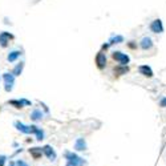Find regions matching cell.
I'll use <instances>...</instances> for the list:
<instances>
[{"instance_id": "6da1fadb", "label": "cell", "mask_w": 166, "mask_h": 166, "mask_svg": "<svg viewBox=\"0 0 166 166\" xmlns=\"http://www.w3.org/2000/svg\"><path fill=\"white\" fill-rule=\"evenodd\" d=\"M15 126L19 129L20 132H23V133H27V134H29V133H36V134H37V140H39V141H41L43 137H44L43 132L40 130V129H37L36 126H25V125H23L21 122H15Z\"/></svg>"}, {"instance_id": "7a4b0ae2", "label": "cell", "mask_w": 166, "mask_h": 166, "mask_svg": "<svg viewBox=\"0 0 166 166\" xmlns=\"http://www.w3.org/2000/svg\"><path fill=\"white\" fill-rule=\"evenodd\" d=\"M67 158H68V164L67 166H84L85 162L82 158H80L73 153H67Z\"/></svg>"}, {"instance_id": "3957f363", "label": "cell", "mask_w": 166, "mask_h": 166, "mask_svg": "<svg viewBox=\"0 0 166 166\" xmlns=\"http://www.w3.org/2000/svg\"><path fill=\"white\" fill-rule=\"evenodd\" d=\"M112 57H113V60L118 61L120 65H126L129 61H130V59H129L128 55L121 53V52H118V51H117V52H113V53H112Z\"/></svg>"}, {"instance_id": "277c9868", "label": "cell", "mask_w": 166, "mask_h": 166, "mask_svg": "<svg viewBox=\"0 0 166 166\" xmlns=\"http://www.w3.org/2000/svg\"><path fill=\"white\" fill-rule=\"evenodd\" d=\"M3 77H4V82H5V92H11L12 88H13L15 76L12 73H4Z\"/></svg>"}, {"instance_id": "5b68a950", "label": "cell", "mask_w": 166, "mask_h": 166, "mask_svg": "<svg viewBox=\"0 0 166 166\" xmlns=\"http://www.w3.org/2000/svg\"><path fill=\"white\" fill-rule=\"evenodd\" d=\"M96 64L100 69H104L106 67V56L102 53V52H98L96 55Z\"/></svg>"}, {"instance_id": "8992f818", "label": "cell", "mask_w": 166, "mask_h": 166, "mask_svg": "<svg viewBox=\"0 0 166 166\" xmlns=\"http://www.w3.org/2000/svg\"><path fill=\"white\" fill-rule=\"evenodd\" d=\"M150 29L153 31L154 33H162L164 32V25H162V21L159 19H156L150 24Z\"/></svg>"}, {"instance_id": "52a82bcc", "label": "cell", "mask_w": 166, "mask_h": 166, "mask_svg": "<svg viewBox=\"0 0 166 166\" xmlns=\"http://www.w3.org/2000/svg\"><path fill=\"white\" fill-rule=\"evenodd\" d=\"M11 39H13V36H12L10 32H1L0 33V45H1L3 48H5Z\"/></svg>"}, {"instance_id": "ba28073f", "label": "cell", "mask_w": 166, "mask_h": 166, "mask_svg": "<svg viewBox=\"0 0 166 166\" xmlns=\"http://www.w3.org/2000/svg\"><path fill=\"white\" fill-rule=\"evenodd\" d=\"M138 70H140L141 75L146 76V77H153V70H152V68H150V67H147V65H141L140 68H138Z\"/></svg>"}, {"instance_id": "9c48e42d", "label": "cell", "mask_w": 166, "mask_h": 166, "mask_svg": "<svg viewBox=\"0 0 166 166\" xmlns=\"http://www.w3.org/2000/svg\"><path fill=\"white\" fill-rule=\"evenodd\" d=\"M43 152H44V153H45V156H47L49 159H52V161H53V159L56 158V154H55V152L52 150V147H51V146H48V145H47V146H44V147H43Z\"/></svg>"}, {"instance_id": "30bf717a", "label": "cell", "mask_w": 166, "mask_h": 166, "mask_svg": "<svg viewBox=\"0 0 166 166\" xmlns=\"http://www.w3.org/2000/svg\"><path fill=\"white\" fill-rule=\"evenodd\" d=\"M10 104H11V105H13L15 108H23L24 104H25V105H31V102H29V101H27V100H20V101H17V100H11Z\"/></svg>"}, {"instance_id": "8fae6325", "label": "cell", "mask_w": 166, "mask_h": 166, "mask_svg": "<svg viewBox=\"0 0 166 166\" xmlns=\"http://www.w3.org/2000/svg\"><path fill=\"white\" fill-rule=\"evenodd\" d=\"M153 47V43H152V40H150L149 37H144L142 39V41H141V48L142 49H150Z\"/></svg>"}, {"instance_id": "7c38bea8", "label": "cell", "mask_w": 166, "mask_h": 166, "mask_svg": "<svg viewBox=\"0 0 166 166\" xmlns=\"http://www.w3.org/2000/svg\"><path fill=\"white\" fill-rule=\"evenodd\" d=\"M29 153L35 159H39L40 157H41V154H43L40 147H32V149H29Z\"/></svg>"}, {"instance_id": "4fadbf2b", "label": "cell", "mask_w": 166, "mask_h": 166, "mask_svg": "<svg viewBox=\"0 0 166 166\" xmlns=\"http://www.w3.org/2000/svg\"><path fill=\"white\" fill-rule=\"evenodd\" d=\"M21 55V52L20 51H12L10 55H8V61H10V63H13V61H16L17 60V57H19Z\"/></svg>"}, {"instance_id": "5bb4252c", "label": "cell", "mask_w": 166, "mask_h": 166, "mask_svg": "<svg viewBox=\"0 0 166 166\" xmlns=\"http://www.w3.org/2000/svg\"><path fill=\"white\" fill-rule=\"evenodd\" d=\"M85 147H87V144H85V141L82 140V138H79V140L76 141V144H75V149H77V150H85Z\"/></svg>"}, {"instance_id": "9a60e30c", "label": "cell", "mask_w": 166, "mask_h": 166, "mask_svg": "<svg viewBox=\"0 0 166 166\" xmlns=\"http://www.w3.org/2000/svg\"><path fill=\"white\" fill-rule=\"evenodd\" d=\"M23 68H24V63H20L15 67V69L12 70V75L13 76H20L21 72H23Z\"/></svg>"}, {"instance_id": "2e32d148", "label": "cell", "mask_w": 166, "mask_h": 166, "mask_svg": "<svg viewBox=\"0 0 166 166\" xmlns=\"http://www.w3.org/2000/svg\"><path fill=\"white\" fill-rule=\"evenodd\" d=\"M129 70V68L126 65H121V67H117V68H114V73L117 76H120V75H124V73H126Z\"/></svg>"}, {"instance_id": "e0dca14e", "label": "cell", "mask_w": 166, "mask_h": 166, "mask_svg": "<svg viewBox=\"0 0 166 166\" xmlns=\"http://www.w3.org/2000/svg\"><path fill=\"white\" fill-rule=\"evenodd\" d=\"M41 117H43L41 112H40V110H37V109H36V110H33V112H32V114H31V118H32V120H35V121H39V120L41 118Z\"/></svg>"}, {"instance_id": "ac0fdd59", "label": "cell", "mask_w": 166, "mask_h": 166, "mask_svg": "<svg viewBox=\"0 0 166 166\" xmlns=\"http://www.w3.org/2000/svg\"><path fill=\"white\" fill-rule=\"evenodd\" d=\"M124 41V37L122 36H114V37L110 39V44H118V43Z\"/></svg>"}, {"instance_id": "d6986e66", "label": "cell", "mask_w": 166, "mask_h": 166, "mask_svg": "<svg viewBox=\"0 0 166 166\" xmlns=\"http://www.w3.org/2000/svg\"><path fill=\"white\" fill-rule=\"evenodd\" d=\"M159 105H161L162 108H166V97H165V98H162L161 102H159Z\"/></svg>"}, {"instance_id": "ffe728a7", "label": "cell", "mask_w": 166, "mask_h": 166, "mask_svg": "<svg viewBox=\"0 0 166 166\" xmlns=\"http://www.w3.org/2000/svg\"><path fill=\"white\" fill-rule=\"evenodd\" d=\"M5 162V157L4 156H0V166H3Z\"/></svg>"}, {"instance_id": "44dd1931", "label": "cell", "mask_w": 166, "mask_h": 166, "mask_svg": "<svg viewBox=\"0 0 166 166\" xmlns=\"http://www.w3.org/2000/svg\"><path fill=\"white\" fill-rule=\"evenodd\" d=\"M129 48H132V49H134V48H137V45L136 44H133V41H130V43H129Z\"/></svg>"}, {"instance_id": "7402d4cb", "label": "cell", "mask_w": 166, "mask_h": 166, "mask_svg": "<svg viewBox=\"0 0 166 166\" xmlns=\"http://www.w3.org/2000/svg\"><path fill=\"white\" fill-rule=\"evenodd\" d=\"M17 166H28L25 164V162H23V161H17Z\"/></svg>"}, {"instance_id": "603a6c76", "label": "cell", "mask_w": 166, "mask_h": 166, "mask_svg": "<svg viewBox=\"0 0 166 166\" xmlns=\"http://www.w3.org/2000/svg\"><path fill=\"white\" fill-rule=\"evenodd\" d=\"M108 47H109V44H104V45H102V49H106Z\"/></svg>"}, {"instance_id": "cb8c5ba5", "label": "cell", "mask_w": 166, "mask_h": 166, "mask_svg": "<svg viewBox=\"0 0 166 166\" xmlns=\"http://www.w3.org/2000/svg\"><path fill=\"white\" fill-rule=\"evenodd\" d=\"M10 166H15V164H13V162H11V164H10Z\"/></svg>"}]
</instances>
